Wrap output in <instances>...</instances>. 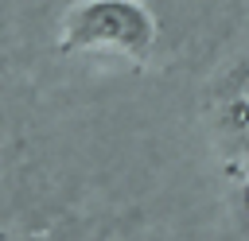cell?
Returning <instances> with one entry per match:
<instances>
[{
  "mask_svg": "<svg viewBox=\"0 0 249 241\" xmlns=\"http://www.w3.org/2000/svg\"><path fill=\"white\" fill-rule=\"evenodd\" d=\"M160 43V19L144 0H74L58 23V51L66 54H121L148 62Z\"/></svg>",
  "mask_w": 249,
  "mask_h": 241,
  "instance_id": "1",
  "label": "cell"
},
{
  "mask_svg": "<svg viewBox=\"0 0 249 241\" xmlns=\"http://www.w3.org/2000/svg\"><path fill=\"white\" fill-rule=\"evenodd\" d=\"M222 120H226V132L241 144H249V70L233 82V89L226 93L222 101Z\"/></svg>",
  "mask_w": 249,
  "mask_h": 241,
  "instance_id": "2",
  "label": "cell"
},
{
  "mask_svg": "<svg viewBox=\"0 0 249 241\" xmlns=\"http://www.w3.org/2000/svg\"><path fill=\"white\" fill-rule=\"evenodd\" d=\"M245 206H249V183H245Z\"/></svg>",
  "mask_w": 249,
  "mask_h": 241,
  "instance_id": "3",
  "label": "cell"
}]
</instances>
